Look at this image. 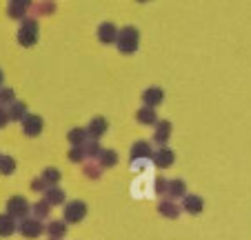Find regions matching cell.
<instances>
[{
	"instance_id": "cell-1",
	"label": "cell",
	"mask_w": 251,
	"mask_h": 240,
	"mask_svg": "<svg viewBox=\"0 0 251 240\" xmlns=\"http://www.w3.org/2000/svg\"><path fill=\"white\" fill-rule=\"evenodd\" d=\"M138 45H140V31L136 27H123L118 31V38H116V47H118L120 53L125 56H131V53L138 52Z\"/></svg>"
},
{
	"instance_id": "cell-2",
	"label": "cell",
	"mask_w": 251,
	"mask_h": 240,
	"mask_svg": "<svg viewBox=\"0 0 251 240\" xmlns=\"http://www.w3.org/2000/svg\"><path fill=\"white\" fill-rule=\"evenodd\" d=\"M38 40V20L36 18H25L20 20V29H18V43L23 47H31Z\"/></svg>"
},
{
	"instance_id": "cell-3",
	"label": "cell",
	"mask_w": 251,
	"mask_h": 240,
	"mask_svg": "<svg viewBox=\"0 0 251 240\" xmlns=\"http://www.w3.org/2000/svg\"><path fill=\"white\" fill-rule=\"evenodd\" d=\"M29 207L31 205L25 200L23 196H11L7 200V216L14 218V220H25L29 216Z\"/></svg>"
},
{
	"instance_id": "cell-4",
	"label": "cell",
	"mask_w": 251,
	"mask_h": 240,
	"mask_svg": "<svg viewBox=\"0 0 251 240\" xmlns=\"http://www.w3.org/2000/svg\"><path fill=\"white\" fill-rule=\"evenodd\" d=\"M87 216V205L82 200H74V203L65 205V222H80Z\"/></svg>"
},
{
	"instance_id": "cell-5",
	"label": "cell",
	"mask_w": 251,
	"mask_h": 240,
	"mask_svg": "<svg viewBox=\"0 0 251 240\" xmlns=\"http://www.w3.org/2000/svg\"><path fill=\"white\" fill-rule=\"evenodd\" d=\"M16 231H20L25 238H38V236L45 231V227H43V222H38L36 218L27 216L25 220H20V225H18V229Z\"/></svg>"
},
{
	"instance_id": "cell-6",
	"label": "cell",
	"mask_w": 251,
	"mask_h": 240,
	"mask_svg": "<svg viewBox=\"0 0 251 240\" xmlns=\"http://www.w3.org/2000/svg\"><path fill=\"white\" fill-rule=\"evenodd\" d=\"M23 132L29 138L40 136L43 133V118L36 116V113H27V118L23 120Z\"/></svg>"
},
{
	"instance_id": "cell-7",
	"label": "cell",
	"mask_w": 251,
	"mask_h": 240,
	"mask_svg": "<svg viewBox=\"0 0 251 240\" xmlns=\"http://www.w3.org/2000/svg\"><path fill=\"white\" fill-rule=\"evenodd\" d=\"M104 132H107V120H104L102 116L91 118L89 125H87V136H89V140L98 142L100 138L104 136Z\"/></svg>"
},
{
	"instance_id": "cell-8",
	"label": "cell",
	"mask_w": 251,
	"mask_h": 240,
	"mask_svg": "<svg viewBox=\"0 0 251 240\" xmlns=\"http://www.w3.org/2000/svg\"><path fill=\"white\" fill-rule=\"evenodd\" d=\"M174 160H176V154H174V149H169V147H160V149L151 156L153 167H158V169L171 167V165H174Z\"/></svg>"
},
{
	"instance_id": "cell-9",
	"label": "cell",
	"mask_w": 251,
	"mask_h": 240,
	"mask_svg": "<svg viewBox=\"0 0 251 240\" xmlns=\"http://www.w3.org/2000/svg\"><path fill=\"white\" fill-rule=\"evenodd\" d=\"M151 156L153 151L149 140H136L131 145V162H136V160H151Z\"/></svg>"
},
{
	"instance_id": "cell-10",
	"label": "cell",
	"mask_w": 251,
	"mask_h": 240,
	"mask_svg": "<svg viewBox=\"0 0 251 240\" xmlns=\"http://www.w3.org/2000/svg\"><path fill=\"white\" fill-rule=\"evenodd\" d=\"M162 100H165V91H162L160 87H149V89L142 91V103L149 109H156Z\"/></svg>"
},
{
	"instance_id": "cell-11",
	"label": "cell",
	"mask_w": 251,
	"mask_h": 240,
	"mask_svg": "<svg viewBox=\"0 0 251 240\" xmlns=\"http://www.w3.org/2000/svg\"><path fill=\"white\" fill-rule=\"evenodd\" d=\"M116 38H118V29H116L114 23H102L98 27V40L102 45H111L116 43Z\"/></svg>"
},
{
	"instance_id": "cell-12",
	"label": "cell",
	"mask_w": 251,
	"mask_h": 240,
	"mask_svg": "<svg viewBox=\"0 0 251 240\" xmlns=\"http://www.w3.org/2000/svg\"><path fill=\"white\" fill-rule=\"evenodd\" d=\"M169 136H171V123L169 120H158L156 132H153V142H158L160 147H167Z\"/></svg>"
},
{
	"instance_id": "cell-13",
	"label": "cell",
	"mask_w": 251,
	"mask_h": 240,
	"mask_svg": "<svg viewBox=\"0 0 251 240\" xmlns=\"http://www.w3.org/2000/svg\"><path fill=\"white\" fill-rule=\"evenodd\" d=\"M187 196V185L185 180L176 178V180H167V198L176 200V198H185Z\"/></svg>"
},
{
	"instance_id": "cell-14",
	"label": "cell",
	"mask_w": 251,
	"mask_h": 240,
	"mask_svg": "<svg viewBox=\"0 0 251 240\" xmlns=\"http://www.w3.org/2000/svg\"><path fill=\"white\" fill-rule=\"evenodd\" d=\"M7 116H9V123H20V120H25V118H27V105H25L23 100H14V103L9 105V109H7Z\"/></svg>"
},
{
	"instance_id": "cell-15",
	"label": "cell",
	"mask_w": 251,
	"mask_h": 240,
	"mask_svg": "<svg viewBox=\"0 0 251 240\" xmlns=\"http://www.w3.org/2000/svg\"><path fill=\"white\" fill-rule=\"evenodd\" d=\"M182 209H185L187 213H191V216H198V213L202 212V198L194 196V193H187V196L182 198Z\"/></svg>"
},
{
	"instance_id": "cell-16",
	"label": "cell",
	"mask_w": 251,
	"mask_h": 240,
	"mask_svg": "<svg viewBox=\"0 0 251 240\" xmlns=\"http://www.w3.org/2000/svg\"><path fill=\"white\" fill-rule=\"evenodd\" d=\"M158 212H160L165 218H171V220H174V218L180 216V205L174 203V200H169V198H165V200L158 203Z\"/></svg>"
},
{
	"instance_id": "cell-17",
	"label": "cell",
	"mask_w": 251,
	"mask_h": 240,
	"mask_svg": "<svg viewBox=\"0 0 251 240\" xmlns=\"http://www.w3.org/2000/svg\"><path fill=\"white\" fill-rule=\"evenodd\" d=\"M29 11V2H9V7H7V16L14 20H25V16H27Z\"/></svg>"
},
{
	"instance_id": "cell-18",
	"label": "cell",
	"mask_w": 251,
	"mask_h": 240,
	"mask_svg": "<svg viewBox=\"0 0 251 240\" xmlns=\"http://www.w3.org/2000/svg\"><path fill=\"white\" fill-rule=\"evenodd\" d=\"M45 231L49 234V238H56V240H62L67 234V222L65 220H51L47 227H45Z\"/></svg>"
},
{
	"instance_id": "cell-19",
	"label": "cell",
	"mask_w": 251,
	"mask_h": 240,
	"mask_svg": "<svg viewBox=\"0 0 251 240\" xmlns=\"http://www.w3.org/2000/svg\"><path fill=\"white\" fill-rule=\"evenodd\" d=\"M16 229H18V222L14 218H9L7 213H0V236L9 238L11 234H16Z\"/></svg>"
},
{
	"instance_id": "cell-20",
	"label": "cell",
	"mask_w": 251,
	"mask_h": 240,
	"mask_svg": "<svg viewBox=\"0 0 251 240\" xmlns=\"http://www.w3.org/2000/svg\"><path fill=\"white\" fill-rule=\"evenodd\" d=\"M43 200L49 205V207H53V205H62L65 203V191H62L60 187H49L47 191H45Z\"/></svg>"
},
{
	"instance_id": "cell-21",
	"label": "cell",
	"mask_w": 251,
	"mask_h": 240,
	"mask_svg": "<svg viewBox=\"0 0 251 240\" xmlns=\"http://www.w3.org/2000/svg\"><path fill=\"white\" fill-rule=\"evenodd\" d=\"M96 160H98V165L102 167V169H107V167H116L118 165V154H116L114 149H102Z\"/></svg>"
},
{
	"instance_id": "cell-22",
	"label": "cell",
	"mask_w": 251,
	"mask_h": 240,
	"mask_svg": "<svg viewBox=\"0 0 251 240\" xmlns=\"http://www.w3.org/2000/svg\"><path fill=\"white\" fill-rule=\"evenodd\" d=\"M29 212L33 213L31 218H36L38 222H43L45 218H49V213H51V207H49L45 200H38V203H33L31 207H29Z\"/></svg>"
},
{
	"instance_id": "cell-23",
	"label": "cell",
	"mask_w": 251,
	"mask_h": 240,
	"mask_svg": "<svg viewBox=\"0 0 251 240\" xmlns=\"http://www.w3.org/2000/svg\"><path fill=\"white\" fill-rule=\"evenodd\" d=\"M67 140L71 142V147H85L89 142V136H87V129H71L67 133Z\"/></svg>"
},
{
	"instance_id": "cell-24",
	"label": "cell",
	"mask_w": 251,
	"mask_h": 240,
	"mask_svg": "<svg viewBox=\"0 0 251 240\" xmlns=\"http://www.w3.org/2000/svg\"><path fill=\"white\" fill-rule=\"evenodd\" d=\"M136 120H138L140 125H156V123H158V116H156V111H153V109L142 107V109H138Z\"/></svg>"
},
{
	"instance_id": "cell-25",
	"label": "cell",
	"mask_w": 251,
	"mask_h": 240,
	"mask_svg": "<svg viewBox=\"0 0 251 240\" xmlns=\"http://www.w3.org/2000/svg\"><path fill=\"white\" fill-rule=\"evenodd\" d=\"M43 183L47 185V187H58V183H60V178H62V174L56 169V167H47V169L43 171Z\"/></svg>"
},
{
	"instance_id": "cell-26",
	"label": "cell",
	"mask_w": 251,
	"mask_h": 240,
	"mask_svg": "<svg viewBox=\"0 0 251 240\" xmlns=\"http://www.w3.org/2000/svg\"><path fill=\"white\" fill-rule=\"evenodd\" d=\"M82 171H85V176L87 178H91V180H98L100 178V174H102V167L98 165V162H94V160H87V162H82Z\"/></svg>"
},
{
	"instance_id": "cell-27",
	"label": "cell",
	"mask_w": 251,
	"mask_h": 240,
	"mask_svg": "<svg viewBox=\"0 0 251 240\" xmlns=\"http://www.w3.org/2000/svg\"><path fill=\"white\" fill-rule=\"evenodd\" d=\"M16 171V160L11 156H2L0 154V174L2 176H11Z\"/></svg>"
},
{
	"instance_id": "cell-28",
	"label": "cell",
	"mask_w": 251,
	"mask_h": 240,
	"mask_svg": "<svg viewBox=\"0 0 251 240\" xmlns=\"http://www.w3.org/2000/svg\"><path fill=\"white\" fill-rule=\"evenodd\" d=\"M14 100H16L14 89H9V87H0V107L7 109V105H11Z\"/></svg>"
},
{
	"instance_id": "cell-29",
	"label": "cell",
	"mask_w": 251,
	"mask_h": 240,
	"mask_svg": "<svg viewBox=\"0 0 251 240\" xmlns=\"http://www.w3.org/2000/svg\"><path fill=\"white\" fill-rule=\"evenodd\" d=\"M100 151H102V147L98 145V142H94V140H89L85 145V154H87V160H96L100 156Z\"/></svg>"
},
{
	"instance_id": "cell-30",
	"label": "cell",
	"mask_w": 251,
	"mask_h": 240,
	"mask_svg": "<svg viewBox=\"0 0 251 240\" xmlns=\"http://www.w3.org/2000/svg\"><path fill=\"white\" fill-rule=\"evenodd\" d=\"M69 160H71V162H87L85 147H71V151H69Z\"/></svg>"
},
{
	"instance_id": "cell-31",
	"label": "cell",
	"mask_w": 251,
	"mask_h": 240,
	"mask_svg": "<svg viewBox=\"0 0 251 240\" xmlns=\"http://www.w3.org/2000/svg\"><path fill=\"white\" fill-rule=\"evenodd\" d=\"M31 189H33L36 193H38V191H40V193H45L49 187L43 183V178H33V180H31Z\"/></svg>"
},
{
	"instance_id": "cell-32",
	"label": "cell",
	"mask_w": 251,
	"mask_h": 240,
	"mask_svg": "<svg viewBox=\"0 0 251 240\" xmlns=\"http://www.w3.org/2000/svg\"><path fill=\"white\" fill-rule=\"evenodd\" d=\"M153 185H156V187H153L156 193H167V180L165 178H153Z\"/></svg>"
},
{
	"instance_id": "cell-33",
	"label": "cell",
	"mask_w": 251,
	"mask_h": 240,
	"mask_svg": "<svg viewBox=\"0 0 251 240\" xmlns=\"http://www.w3.org/2000/svg\"><path fill=\"white\" fill-rule=\"evenodd\" d=\"M7 123H9V116H7V109L0 107V129H5Z\"/></svg>"
},
{
	"instance_id": "cell-34",
	"label": "cell",
	"mask_w": 251,
	"mask_h": 240,
	"mask_svg": "<svg viewBox=\"0 0 251 240\" xmlns=\"http://www.w3.org/2000/svg\"><path fill=\"white\" fill-rule=\"evenodd\" d=\"M2 80H5V76H2V69H0V87H2Z\"/></svg>"
},
{
	"instance_id": "cell-35",
	"label": "cell",
	"mask_w": 251,
	"mask_h": 240,
	"mask_svg": "<svg viewBox=\"0 0 251 240\" xmlns=\"http://www.w3.org/2000/svg\"><path fill=\"white\" fill-rule=\"evenodd\" d=\"M49 240H56V238H49Z\"/></svg>"
}]
</instances>
